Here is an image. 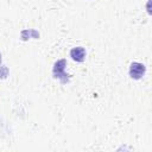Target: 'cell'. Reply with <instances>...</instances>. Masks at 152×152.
I'll return each mask as SVG.
<instances>
[{"label": "cell", "instance_id": "7a4b0ae2", "mask_svg": "<svg viewBox=\"0 0 152 152\" xmlns=\"http://www.w3.org/2000/svg\"><path fill=\"white\" fill-rule=\"evenodd\" d=\"M70 56H71V58H72L74 61H76V62H82V61L84 59V57H86V51H84V49H83L82 46H76V48L71 49Z\"/></svg>", "mask_w": 152, "mask_h": 152}, {"label": "cell", "instance_id": "6da1fadb", "mask_svg": "<svg viewBox=\"0 0 152 152\" xmlns=\"http://www.w3.org/2000/svg\"><path fill=\"white\" fill-rule=\"evenodd\" d=\"M145 72V65L138 62H134L131 64L129 68V75L132 78H140Z\"/></svg>", "mask_w": 152, "mask_h": 152}, {"label": "cell", "instance_id": "3957f363", "mask_svg": "<svg viewBox=\"0 0 152 152\" xmlns=\"http://www.w3.org/2000/svg\"><path fill=\"white\" fill-rule=\"evenodd\" d=\"M0 59H1V55H0Z\"/></svg>", "mask_w": 152, "mask_h": 152}]
</instances>
